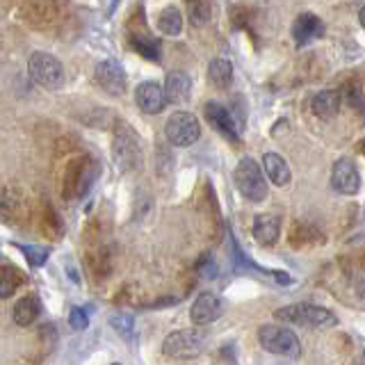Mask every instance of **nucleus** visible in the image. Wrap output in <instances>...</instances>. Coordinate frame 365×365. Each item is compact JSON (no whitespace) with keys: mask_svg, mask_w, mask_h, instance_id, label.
<instances>
[{"mask_svg":"<svg viewBox=\"0 0 365 365\" xmlns=\"http://www.w3.org/2000/svg\"><path fill=\"white\" fill-rule=\"evenodd\" d=\"M274 319L285 324H297L306 329H329L338 324V317L322 306L313 304H292L274 311Z\"/></svg>","mask_w":365,"mask_h":365,"instance_id":"nucleus-1","label":"nucleus"},{"mask_svg":"<svg viewBox=\"0 0 365 365\" xmlns=\"http://www.w3.org/2000/svg\"><path fill=\"white\" fill-rule=\"evenodd\" d=\"M233 180H235V187L242 197L251 203H260L267 199V178H265V171H260L258 163L254 158H242L237 163L235 171H233Z\"/></svg>","mask_w":365,"mask_h":365,"instance_id":"nucleus-2","label":"nucleus"},{"mask_svg":"<svg viewBox=\"0 0 365 365\" xmlns=\"http://www.w3.org/2000/svg\"><path fill=\"white\" fill-rule=\"evenodd\" d=\"M28 73L32 78V83H37L39 87L55 91L64 87V66L57 60L55 55L46 51H34L28 60Z\"/></svg>","mask_w":365,"mask_h":365,"instance_id":"nucleus-3","label":"nucleus"},{"mask_svg":"<svg viewBox=\"0 0 365 365\" xmlns=\"http://www.w3.org/2000/svg\"><path fill=\"white\" fill-rule=\"evenodd\" d=\"M258 342L262 349H267L269 354H277V356L285 359H299L302 345L299 338L292 329L283 327V324H265L258 331Z\"/></svg>","mask_w":365,"mask_h":365,"instance_id":"nucleus-4","label":"nucleus"},{"mask_svg":"<svg viewBox=\"0 0 365 365\" xmlns=\"http://www.w3.org/2000/svg\"><path fill=\"white\" fill-rule=\"evenodd\" d=\"M205 334L201 329H180L169 334L163 342V354L169 359H197L199 354L205 349Z\"/></svg>","mask_w":365,"mask_h":365,"instance_id":"nucleus-5","label":"nucleus"},{"mask_svg":"<svg viewBox=\"0 0 365 365\" xmlns=\"http://www.w3.org/2000/svg\"><path fill=\"white\" fill-rule=\"evenodd\" d=\"M96 178V165L94 160L83 155L68 163L64 174V199H80L89 192Z\"/></svg>","mask_w":365,"mask_h":365,"instance_id":"nucleus-6","label":"nucleus"},{"mask_svg":"<svg viewBox=\"0 0 365 365\" xmlns=\"http://www.w3.org/2000/svg\"><path fill=\"white\" fill-rule=\"evenodd\" d=\"M112 151H114V163L121 167V171H130V169H137L142 165L140 140H137L135 130L128 128L125 123H121L117 128V133H114Z\"/></svg>","mask_w":365,"mask_h":365,"instance_id":"nucleus-7","label":"nucleus"},{"mask_svg":"<svg viewBox=\"0 0 365 365\" xmlns=\"http://www.w3.org/2000/svg\"><path fill=\"white\" fill-rule=\"evenodd\" d=\"M165 135L174 146H192L201 137V123L192 112L178 110L165 123Z\"/></svg>","mask_w":365,"mask_h":365,"instance_id":"nucleus-8","label":"nucleus"},{"mask_svg":"<svg viewBox=\"0 0 365 365\" xmlns=\"http://www.w3.org/2000/svg\"><path fill=\"white\" fill-rule=\"evenodd\" d=\"M331 187L342 197H354L361 190V174L351 158H340L331 169Z\"/></svg>","mask_w":365,"mask_h":365,"instance_id":"nucleus-9","label":"nucleus"},{"mask_svg":"<svg viewBox=\"0 0 365 365\" xmlns=\"http://www.w3.org/2000/svg\"><path fill=\"white\" fill-rule=\"evenodd\" d=\"M94 78L103 91L110 96H123L125 87H128V78H125L123 66L117 60H103L94 68Z\"/></svg>","mask_w":365,"mask_h":365,"instance_id":"nucleus-10","label":"nucleus"},{"mask_svg":"<svg viewBox=\"0 0 365 365\" xmlns=\"http://www.w3.org/2000/svg\"><path fill=\"white\" fill-rule=\"evenodd\" d=\"M220 315H222V302L212 292H201L190 308V317L197 327H208L217 322Z\"/></svg>","mask_w":365,"mask_h":365,"instance_id":"nucleus-11","label":"nucleus"},{"mask_svg":"<svg viewBox=\"0 0 365 365\" xmlns=\"http://www.w3.org/2000/svg\"><path fill=\"white\" fill-rule=\"evenodd\" d=\"M205 117H208V121L215 125L217 130H220V135H224L231 144H237L240 142V133H237V125H235V119L233 114L228 112L222 103H205Z\"/></svg>","mask_w":365,"mask_h":365,"instance_id":"nucleus-12","label":"nucleus"},{"mask_svg":"<svg viewBox=\"0 0 365 365\" xmlns=\"http://www.w3.org/2000/svg\"><path fill=\"white\" fill-rule=\"evenodd\" d=\"M135 101L140 110L144 114H160L167 106V96H165V89L160 87L158 83H140L135 89Z\"/></svg>","mask_w":365,"mask_h":365,"instance_id":"nucleus-13","label":"nucleus"},{"mask_svg":"<svg viewBox=\"0 0 365 365\" xmlns=\"http://www.w3.org/2000/svg\"><path fill=\"white\" fill-rule=\"evenodd\" d=\"M324 34V23L319 16L311 14V11H304L294 19V26H292V37L297 46H306L315 39H319Z\"/></svg>","mask_w":365,"mask_h":365,"instance_id":"nucleus-14","label":"nucleus"},{"mask_svg":"<svg viewBox=\"0 0 365 365\" xmlns=\"http://www.w3.org/2000/svg\"><path fill=\"white\" fill-rule=\"evenodd\" d=\"M251 233H254L256 242L262 247H272L277 245V240L281 235V220L272 212H262L254 220V226H251Z\"/></svg>","mask_w":365,"mask_h":365,"instance_id":"nucleus-15","label":"nucleus"},{"mask_svg":"<svg viewBox=\"0 0 365 365\" xmlns=\"http://www.w3.org/2000/svg\"><path fill=\"white\" fill-rule=\"evenodd\" d=\"M192 80L185 71H171L165 80V96L169 103H185L190 101Z\"/></svg>","mask_w":365,"mask_h":365,"instance_id":"nucleus-16","label":"nucleus"},{"mask_svg":"<svg viewBox=\"0 0 365 365\" xmlns=\"http://www.w3.org/2000/svg\"><path fill=\"white\" fill-rule=\"evenodd\" d=\"M262 169H265V176L274 182V185H288L292 174H290V167L285 163V158L279 153H265L262 155Z\"/></svg>","mask_w":365,"mask_h":365,"instance_id":"nucleus-17","label":"nucleus"},{"mask_svg":"<svg viewBox=\"0 0 365 365\" xmlns=\"http://www.w3.org/2000/svg\"><path fill=\"white\" fill-rule=\"evenodd\" d=\"M313 114L319 119H334L338 110H340V94L334 89H324V91H317V94L313 96Z\"/></svg>","mask_w":365,"mask_h":365,"instance_id":"nucleus-18","label":"nucleus"},{"mask_svg":"<svg viewBox=\"0 0 365 365\" xmlns=\"http://www.w3.org/2000/svg\"><path fill=\"white\" fill-rule=\"evenodd\" d=\"M39 311H41V306H39V297L37 294L21 297L19 304L14 306V322L19 327H30L34 319H37Z\"/></svg>","mask_w":365,"mask_h":365,"instance_id":"nucleus-19","label":"nucleus"},{"mask_svg":"<svg viewBox=\"0 0 365 365\" xmlns=\"http://www.w3.org/2000/svg\"><path fill=\"white\" fill-rule=\"evenodd\" d=\"M158 30L167 34V37H178L182 32V14L180 9L174 5H167L165 9H160L158 14Z\"/></svg>","mask_w":365,"mask_h":365,"instance_id":"nucleus-20","label":"nucleus"},{"mask_svg":"<svg viewBox=\"0 0 365 365\" xmlns=\"http://www.w3.org/2000/svg\"><path fill=\"white\" fill-rule=\"evenodd\" d=\"M208 76L217 89H228L233 83V64L224 57H215L208 64Z\"/></svg>","mask_w":365,"mask_h":365,"instance_id":"nucleus-21","label":"nucleus"},{"mask_svg":"<svg viewBox=\"0 0 365 365\" xmlns=\"http://www.w3.org/2000/svg\"><path fill=\"white\" fill-rule=\"evenodd\" d=\"M130 46L142 57H146V60L160 62V41H155L153 37H144V34H133Z\"/></svg>","mask_w":365,"mask_h":365,"instance_id":"nucleus-22","label":"nucleus"},{"mask_svg":"<svg viewBox=\"0 0 365 365\" xmlns=\"http://www.w3.org/2000/svg\"><path fill=\"white\" fill-rule=\"evenodd\" d=\"M21 281L23 277L14 267H0V299H9L16 292Z\"/></svg>","mask_w":365,"mask_h":365,"instance_id":"nucleus-23","label":"nucleus"},{"mask_svg":"<svg viewBox=\"0 0 365 365\" xmlns=\"http://www.w3.org/2000/svg\"><path fill=\"white\" fill-rule=\"evenodd\" d=\"M187 19L192 26H203L210 19V7L205 0H187Z\"/></svg>","mask_w":365,"mask_h":365,"instance_id":"nucleus-24","label":"nucleus"},{"mask_svg":"<svg viewBox=\"0 0 365 365\" xmlns=\"http://www.w3.org/2000/svg\"><path fill=\"white\" fill-rule=\"evenodd\" d=\"M19 249H21V254L26 256L28 265L32 269L43 267V262L48 260V249H37V247H28V245H19Z\"/></svg>","mask_w":365,"mask_h":365,"instance_id":"nucleus-25","label":"nucleus"},{"mask_svg":"<svg viewBox=\"0 0 365 365\" xmlns=\"http://www.w3.org/2000/svg\"><path fill=\"white\" fill-rule=\"evenodd\" d=\"M110 324H112V329H117V331H119V336H123V338H130V336H133L135 322H133V317H130V315H123V313L112 315Z\"/></svg>","mask_w":365,"mask_h":365,"instance_id":"nucleus-26","label":"nucleus"},{"mask_svg":"<svg viewBox=\"0 0 365 365\" xmlns=\"http://www.w3.org/2000/svg\"><path fill=\"white\" fill-rule=\"evenodd\" d=\"M68 324H71L73 331H85L89 327V315L85 308H71V313H68Z\"/></svg>","mask_w":365,"mask_h":365,"instance_id":"nucleus-27","label":"nucleus"},{"mask_svg":"<svg viewBox=\"0 0 365 365\" xmlns=\"http://www.w3.org/2000/svg\"><path fill=\"white\" fill-rule=\"evenodd\" d=\"M349 106L359 108V110H365V96L356 87H349Z\"/></svg>","mask_w":365,"mask_h":365,"instance_id":"nucleus-28","label":"nucleus"},{"mask_svg":"<svg viewBox=\"0 0 365 365\" xmlns=\"http://www.w3.org/2000/svg\"><path fill=\"white\" fill-rule=\"evenodd\" d=\"M119 0H103V9H106V16H112L114 9H117Z\"/></svg>","mask_w":365,"mask_h":365,"instance_id":"nucleus-29","label":"nucleus"},{"mask_svg":"<svg viewBox=\"0 0 365 365\" xmlns=\"http://www.w3.org/2000/svg\"><path fill=\"white\" fill-rule=\"evenodd\" d=\"M359 21H361V26H363V30H365V5H363L361 11H359Z\"/></svg>","mask_w":365,"mask_h":365,"instance_id":"nucleus-30","label":"nucleus"},{"mask_svg":"<svg viewBox=\"0 0 365 365\" xmlns=\"http://www.w3.org/2000/svg\"><path fill=\"white\" fill-rule=\"evenodd\" d=\"M114 365H119V363H114Z\"/></svg>","mask_w":365,"mask_h":365,"instance_id":"nucleus-31","label":"nucleus"}]
</instances>
